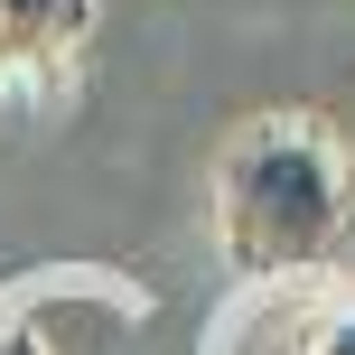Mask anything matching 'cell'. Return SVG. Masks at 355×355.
Here are the masks:
<instances>
[{
	"label": "cell",
	"instance_id": "obj_1",
	"mask_svg": "<svg viewBox=\"0 0 355 355\" xmlns=\"http://www.w3.org/2000/svg\"><path fill=\"white\" fill-rule=\"evenodd\" d=\"M215 234L243 281L327 271L355 243V168L318 122H252L215 178Z\"/></svg>",
	"mask_w": 355,
	"mask_h": 355
},
{
	"label": "cell",
	"instance_id": "obj_2",
	"mask_svg": "<svg viewBox=\"0 0 355 355\" xmlns=\"http://www.w3.org/2000/svg\"><path fill=\"white\" fill-rule=\"evenodd\" d=\"M85 28H94V0H0V75L75 56Z\"/></svg>",
	"mask_w": 355,
	"mask_h": 355
},
{
	"label": "cell",
	"instance_id": "obj_3",
	"mask_svg": "<svg viewBox=\"0 0 355 355\" xmlns=\"http://www.w3.org/2000/svg\"><path fill=\"white\" fill-rule=\"evenodd\" d=\"M309 355H355V309H318L309 318Z\"/></svg>",
	"mask_w": 355,
	"mask_h": 355
},
{
	"label": "cell",
	"instance_id": "obj_4",
	"mask_svg": "<svg viewBox=\"0 0 355 355\" xmlns=\"http://www.w3.org/2000/svg\"><path fill=\"white\" fill-rule=\"evenodd\" d=\"M0 355H47V346H37V327H28V318H10V327H0Z\"/></svg>",
	"mask_w": 355,
	"mask_h": 355
}]
</instances>
